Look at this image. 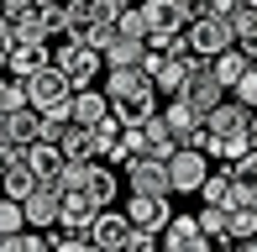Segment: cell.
I'll use <instances>...</instances> for the list:
<instances>
[{
	"label": "cell",
	"mask_w": 257,
	"mask_h": 252,
	"mask_svg": "<svg viewBox=\"0 0 257 252\" xmlns=\"http://www.w3.org/2000/svg\"><path fill=\"white\" fill-rule=\"evenodd\" d=\"M184 37H189V48L200 53V58H215V53H226L231 42H236V27H231V16H220V11H194Z\"/></svg>",
	"instance_id": "cell-1"
},
{
	"label": "cell",
	"mask_w": 257,
	"mask_h": 252,
	"mask_svg": "<svg viewBox=\"0 0 257 252\" xmlns=\"http://www.w3.org/2000/svg\"><path fill=\"white\" fill-rule=\"evenodd\" d=\"M53 63L63 68L74 84H95V79H100V68H105V53L95 48V42H84V37H58Z\"/></svg>",
	"instance_id": "cell-2"
},
{
	"label": "cell",
	"mask_w": 257,
	"mask_h": 252,
	"mask_svg": "<svg viewBox=\"0 0 257 252\" xmlns=\"http://www.w3.org/2000/svg\"><path fill=\"white\" fill-rule=\"evenodd\" d=\"M27 89H32V105H37V110H63V105H74V89L79 84L58 63H48V68H37V74H27Z\"/></svg>",
	"instance_id": "cell-3"
},
{
	"label": "cell",
	"mask_w": 257,
	"mask_h": 252,
	"mask_svg": "<svg viewBox=\"0 0 257 252\" xmlns=\"http://www.w3.org/2000/svg\"><path fill=\"white\" fill-rule=\"evenodd\" d=\"M105 95H110V105H121V100H147V95H163V89L142 63H132V68H105Z\"/></svg>",
	"instance_id": "cell-4"
},
{
	"label": "cell",
	"mask_w": 257,
	"mask_h": 252,
	"mask_svg": "<svg viewBox=\"0 0 257 252\" xmlns=\"http://www.w3.org/2000/svg\"><path fill=\"white\" fill-rule=\"evenodd\" d=\"M168 174H173V194H200V184L210 179V153L205 147H179L168 158Z\"/></svg>",
	"instance_id": "cell-5"
},
{
	"label": "cell",
	"mask_w": 257,
	"mask_h": 252,
	"mask_svg": "<svg viewBox=\"0 0 257 252\" xmlns=\"http://www.w3.org/2000/svg\"><path fill=\"white\" fill-rule=\"evenodd\" d=\"M163 247L168 252H210L215 242H210V231L200 226V210H173V221L163 226Z\"/></svg>",
	"instance_id": "cell-6"
},
{
	"label": "cell",
	"mask_w": 257,
	"mask_h": 252,
	"mask_svg": "<svg viewBox=\"0 0 257 252\" xmlns=\"http://www.w3.org/2000/svg\"><path fill=\"white\" fill-rule=\"evenodd\" d=\"M126 184H132L137 194H173V174H168V158L158 153H142L126 163Z\"/></svg>",
	"instance_id": "cell-7"
},
{
	"label": "cell",
	"mask_w": 257,
	"mask_h": 252,
	"mask_svg": "<svg viewBox=\"0 0 257 252\" xmlns=\"http://www.w3.org/2000/svg\"><path fill=\"white\" fill-rule=\"evenodd\" d=\"M132 231H137V221H132V215L105 205V210L95 215V226H89V242H95V252H126Z\"/></svg>",
	"instance_id": "cell-8"
},
{
	"label": "cell",
	"mask_w": 257,
	"mask_h": 252,
	"mask_svg": "<svg viewBox=\"0 0 257 252\" xmlns=\"http://www.w3.org/2000/svg\"><path fill=\"white\" fill-rule=\"evenodd\" d=\"M179 95H184V100H189V105H200V110H205V116H210V110H215V105H220V100H231V89H226V84H220V74H215V63H210V58H205V63H200V68H194V74H189V84H184V89H179Z\"/></svg>",
	"instance_id": "cell-9"
},
{
	"label": "cell",
	"mask_w": 257,
	"mask_h": 252,
	"mask_svg": "<svg viewBox=\"0 0 257 252\" xmlns=\"http://www.w3.org/2000/svg\"><path fill=\"white\" fill-rule=\"evenodd\" d=\"M0 142H6V147H32V142H42V110H37V105L6 110V116H0Z\"/></svg>",
	"instance_id": "cell-10"
},
{
	"label": "cell",
	"mask_w": 257,
	"mask_h": 252,
	"mask_svg": "<svg viewBox=\"0 0 257 252\" xmlns=\"http://www.w3.org/2000/svg\"><path fill=\"white\" fill-rule=\"evenodd\" d=\"M163 116H168L173 137H179V147H200V142H205V110H200V105H189L184 95H173Z\"/></svg>",
	"instance_id": "cell-11"
},
{
	"label": "cell",
	"mask_w": 257,
	"mask_h": 252,
	"mask_svg": "<svg viewBox=\"0 0 257 252\" xmlns=\"http://www.w3.org/2000/svg\"><path fill=\"white\" fill-rule=\"evenodd\" d=\"M21 205H27V226H42V231H53V226L63 221V189H58V184H37Z\"/></svg>",
	"instance_id": "cell-12"
},
{
	"label": "cell",
	"mask_w": 257,
	"mask_h": 252,
	"mask_svg": "<svg viewBox=\"0 0 257 252\" xmlns=\"http://www.w3.org/2000/svg\"><path fill=\"white\" fill-rule=\"evenodd\" d=\"M126 215H132L142 231H163V226L173 221V205H168V194H137V189H132V200H126Z\"/></svg>",
	"instance_id": "cell-13"
},
{
	"label": "cell",
	"mask_w": 257,
	"mask_h": 252,
	"mask_svg": "<svg viewBox=\"0 0 257 252\" xmlns=\"http://www.w3.org/2000/svg\"><path fill=\"white\" fill-rule=\"evenodd\" d=\"M194 0H147V21H153V37L158 32H184L194 21Z\"/></svg>",
	"instance_id": "cell-14"
},
{
	"label": "cell",
	"mask_w": 257,
	"mask_h": 252,
	"mask_svg": "<svg viewBox=\"0 0 257 252\" xmlns=\"http://www.w3.org/2000/svg\"><path fill=\"white\" fill-rule=\"evenodd\" d=\"M200 200L205 205H247V189H241L236 168H210V179L200 184Z\"/></svg>",
	"instance_id": "cell-15"
},
{
	"label": "cell",
	"mask_w": 257,
	"mask_h": 252,
	"mask_svg": "<svg viewBox=\"0 0 257 252\" xmlns=\"http://www.w3.org/2000/svg\"><path fill=\"white\" fill-rule=\"evenodd\" d=\"M53 53H58V42H16V48H6V68L27 79V74H37V68H48Z\"/></svg>",
	"instance_id": "cell-16"
},
{
	"label": "cell",
	"mask_w": 257,
	"mask_h": 252,
	"mask_svg": "<svg viewBox=\"0 0 257 252\" xmlns=\"http://www.w3.org/2000/svg\"><path fill=\"white\" fill-rule=\"evenodd\" d=\"M210 63H215L220 84H226V89H236V84H241V74H247V68H252V53L241 48V42H231V48H226V53H215V58H210Z\"/></svg>",
	"instance_id": "cell-17"
},
{
	"label": "cell",
	"mask_w": 257,
	"mask_h": 252,
	"mask_svg": "<svg viewBox=\"0 0 257 252\" xmlns=\"http://www.w3.org/2000/svg\"><path fill=\"white\" fill-rule=\"evenodd\" d=\"M100 6H95V0H68V37H95V32H100Z\"/></svg>",
	"instance_id": "cell-18"
},
{
	"label": "cell",
	"mask_w": 257,
	"mask_h": 252,
	"mask_svg": "<svg viewBox=\"0 0 257 252\" xmlns=\"http://www.w3.org/2000/svg\"><path fill=\"white\" fill-rule=\"evenodd\" d=\"M63 153H68V158H100V137H95V126L74 121V126H68V137H63Z\"/></svg>",
	"instance_id": "cell-19"
},
{
	"label": "cell",
	"mask_w": 257,
	"mask_h": 252,
	"mask_svg": "<svg viewBox=\"0 0 257 252\" xmlns=\"http://www.w3.org/2000/svg\"><path fill=\"white\" fill-rule=\"evenodd\" d=\"M84 189L95 194L100 205H115V189H121V184H115V174H110V163H89V184H84Z\"/></svg>",
	"instance_id": "cell-20"
},
{
	"label": "cell",
	"mask_w": 257,
	"mask_h": 252,
	"mask_svg": "<svg viewBox=\"0 0 257 252\" xmlns=\"http://www.w3.org/2000/svg\"><path fill=\"white\" fill-rule=\"evenodd\" d=\"M115 27H121L126 37H142V42L153 37V21H147V6H137V0H132V6L121 11V16H115Z\"/></svg>",
	"instance_id": "cell-21"
},
{
	"label": "cell",
	"mask_w": 257,
	"mask_h": 252,
	"mask_svg": "<svg viewBox=\"0 0 257 252\" xmlns=\"http://www.w3.org/2000/svg\"><path fill=\"white\" fill-rule=\"evenodd\" d=\"M257 236V205H231V242Z\"/></svg>",
	"instance_id": "cell-22"
},
{
	"label": "cell",
	"mask_w": 257,
	"mask_h": 252,
	"mask_svg": "<svg viewBox=\"0 0 257 252\" xmlns=\"http://www.w3.org/2000/svg\"><path fill=\"white\" fill-rule=\"evenodd\" d=\"M115 116H121L126 126H142L147 116H158V95H147V100H121V105H115Z\"/></svg>",
	"instance_id": "cell-23"
},
{
	"label": "cell",
	"mask_w": 257,
	"mask_h": 252,
	"mask_svg": "<svg viewBox=\"0 0 257 252\" xmlns=\"http://www.w3.org/2000/svg\"><path fill=\"white\" fill-rule=\"evenodd\" d=\"M21 105H32V89L21 74H11V84H0V110H21Z\"/></svg>",
	"instance_id": "cell-24"
},
{
	"label": "cell",
	"mask_w": 257,
	"mask_h": 252,
	"mask_svg": "<svg viewBox=\"0 0 257 252\" xmlns=\"http://www.w3.org/2000/svg\"><path fill=\"white\" fill-rule=\"evenodd\" d=\"M231 27H236V42H252V37H257V6H252V0H241V6H236Z\"/></svg>",
	"instance_id": "cell-25"
},
{
	"label": "cell",
	"mask_w": 257,
	"mask_h": 252,
	"mask_svg": "<svg viewBox=\"0 0 257 252\" xmlns=\"http://www.w3.org/2000/svg\"><path fill=\"white\" fill-rule=\"evenodd\" d=\"M21 226H27V205H21V200H11V194H6V205H0V236L21 231Z\"/></svg>",
	"instance_id": "cell-26"
},
{
	"label": "cell",
	"mask_w": 257,
	"mask_h": 252,
	"mask_svg": "<svg viewBox=\"0 0 257 252\" xmlns=\"http://www.w3.org/2000/svg\"><path fill=\"white\" fill-rule=\"evenodd\" d=\"M231 95H236V100H247V105L257 110V63L247 68V74H241V84H236V89H231Z\"/></svg>",
	"instance_id": "cell-27"
},
{
	"label": "cell",
	"mask_w": 257,
	"mask_h": 252,
	"mask_svg": "<svg viewBox=\"0 0 257 252\" xmlns=\"http://www.w3.org/2000/svg\"><path fill=\"white\" fill-rule=\"evenodd\" d=\"M95 6H100V16H105V21H115L126 6H132V0H95Z\"/></svg>",
	"instance_id": "cell-28"
},
{
	"label": "cell",
	"mask_w": 257,
	"mask_h": 252,
	"mask_svg": "<svg viewBox=\"0 0 257 252\" xmlns=\"http://www.w3.org/2000/svg\"><path fill=\"white\" fill-rule=\"evenodd\" d=\"M252 147H257V110H252Z\"/></svg>",
	"instance_id": "cell-29"
},
{
	"label": "cell",
	"mask_w": 257,
	"mask_h": 252,
	"mask_svg": "<svg viewBox=\"0 0 257 252\" xmlns=\"http://www.w3.org/2000/svg\"><path fill=\"white\" fill-rule=\"evenodd\" d=\"M194 6H200V11H210V6H215V0H194Z\"/></svg>",
	"instance_id": "cell-30"
},
{
	"label": "cell",
	"mask_w": 257,
	"mask_h": 252,
	"mask_svg": "<svg viewBox=\"0 0 257 252\" xmlns=\"http://www.w3.org/2000/svg\"><path fill=\"white\" fill-rule=\"evenodd\" d=\"M137 6H147V0H137Z\"/></svg>",
	"instance_id": "cell-31"
}]
</instances>
